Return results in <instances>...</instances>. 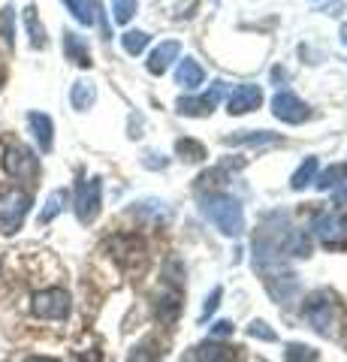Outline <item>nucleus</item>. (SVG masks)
<instances>
[{
  "label": "nucleus",
  "instance_id": "nucleus-1",
  "mask_svg": "<svg viewBox=\"0 0 347 362\" xmlns=\"http://www.w3.org/2000/svg\"><path fill=\"white\" fill-rule=\"evenodd\" d=\"M203 214L223 235H239L245 230V211L230 194H208L203 199Z\"/></svg>",
  "mask_w": 347,
  "mask_h": 362
},
{
  "label": "nucleus",
  "instance_id": "nucleus-2",
  "mask_svg": "<svg viewBox=\"0 0 347 362\" xmlns=\"http://www.w3.org/2000/svg\"><path fill=\"white\" fill-rule=\"evenodd\" d=\"M33 314L42 317V320H64L70 314V293L61 287H49L40 290L33 296Z\"/></svg>",
  "mask_w": 347,
  "mask_h": 362
},
{
  "label": "nucleus",
  "instance_id": "nucleus-3",
  "mask_svg": "<svg viewBox=\"0 0 347 362\" xmlns=\"http://www.w3.org/2000/svg\"><path fill=\"white\" fill-rule=\"evenodd\" d=\"M28 209H30V197L25 190H6L0 197V226H4V233H16L21 221H25Z\"/></svg>",
  "mask_w": 347,
  "mask_h": 362
},
{
  "label": "nucleus",
  "instance_id": "nucleus-4",
  "mask_svg": "<svg viewBox=\"0 0 347 362\" xmlns=\"http://www.w3.org/2000/svg\"><path fill=\"white\" fill-rule=\"evenodd\" d=\"M100 194H103V185L100 178H88L76 187V218L82 223H94L100 214Z\"/></svg>",
  "mask_w": 347,
  "mask_h": 362
},
{
  "label": "nucleus",
  "instance_id": "nucleus-5",
  "mask_svg": "<svg viewBox=\"0 0 347 362\" xmlns=\"http://www.w3.org/2000/svg\"><path fill=\"white\" fill-rule=\"evenodd\" d=\"M305 317L311 320V326H314L317 332L329 335L332 326H335V302H332L329 293H323V290L314 293V296L308 299V305H305Z\"/></svg>",
  "mask_w": 347,
  "mask_h": 362
},
{
  "label": "nucleus",
  "instance_id": "nucleus-6",
  "mask_svg": "<svg viewBox=\"0 0 347 362\" xmlns=\"http://www.w3.org/2000/svg\"><path fill=\"white\" fill-rule=\"evenodd\" d=\"M4 169L13 178H33L37 175V157H33L28 148H21V145H9V148L4 151Z\"/></svg>",
  "mask_w": 347,
  "mask_h": 362
},
{
  "label": "nucleus",
  "instance_id": "nucleus-7",
  "mask_svg": "<svg viewBox=\"0 0 347 362\" xmlns=\"http://www.w3.org/2000/svg\"><path fill=\"white\" fill-rule=\"evenodd\" d=\"M272 112H275V118H281L287 124H302L308 118V106L296 94H290V90H278L272 100Z\"/></svg>",
  "mask_w": 347,
  "mask_h": 362
},
{
  "label": "nucleus",
  "instance_id": "nucleus-8",
  "mask_svg": "<svg viewBox=\"0 0 347 362\" xmlns=\"http://www.w3.org/2000/svg\"><path fill=\"white\" fill-rule=\"evenodd\" d=\"M223 97V82H215L211 85V90L208 94H203V97H182L178 100V112L182 115H190V118H199V115H211V109L218 106V100Z\"/></svg>",
  "mask_w": 347,
  "mask_h": 362
},
{
  "label": "nucleus",
  "instance_id": "nucleus-9",
  "mask_svg": "<svg viewBox=\"0 0 347 362\" xmlns=\"http://www.w3.org/2000/svg\"><path fill=\"white\" fill-rule=\"evenodd\" d=\"M260 103H263V90L260 88L257 85H239L227 100V112L230 115H245V112L257 109Z\"/></svg>",
  "mask_w": 347,
  "mask_h": 362
},
{
  "label": "nucleus",
  "instance_id": "nucleus-10",
  "mask_svg": "<svg viewBox=\"0 0 347 362\" xmlns=\"http://www.w3.org/2000/svg\"><path fill=\"white\" fill-rule=\"evenodd\" d=\"M178 54H182V45H178L175 40H166V42H160L158 49L151 52V58H148V73H154V76H163V73L172 66V61H178Z\"/></svg>",
  "mask_w": 347,
  "mask_h": 362
},
{
  "label": "nucleus",
  "instance_id": "nucleus-11",
  "mask_svg": "<svg viewBox=\"0 0 347 362\" xmlns=\"http://www.w3.org/2000/svg\"><path fill=\"white\" fill-rule=\"evenodd\" d=\"M28 124H30V133H33V139H37L40 145V151H52V145H54V124L49 115H42V112H30L28 115Z\"/></svg>",
  "mask_w": 347,
  "mask_h": 362
},
{
  "label": "nucleus",
  "instance_id": "nucleus-12",
  "mask_svg": "<svg viewBox=\"0 0 347 362\" xmlns=\"http://www.w3.org/2000/svg\"><path fill=\"white\" fill-rule=\"evenodd\" d=\"M344 230H347V223H341L339 218H332V214H320V218L314 221L317 239L327 242V245H341L344 242Z\"/></svg>",
  "mask_w": 347,
  "mask_h": 362
},
{
  "label": "nucleus",
  "instance_id": "nucleus-13",
  "mask_svg": "<svg viewBox=\"0 0 347 362\" xmlns=\"http://www.w3.org/2000/svg\"><path fill=\"white\" fill-rule=\"evenodd\" d=\"M64 52L66 58L79 66H91V52H88V45L82 37H76L73 30H64Z\"/></svg>",
  "mask_w": 347,
  "mask_h": 362
},
{
  "label": "nucleus",
  "instance_id": "nucleus-14",
  "mask_svg": "<svg viewBox=\"0 0 347 362\" xmlns=\"http://www.w3.org/2000/svg\"><path fill=\"white\" fill-rule=\"evenodd\" d=\"M196 356H199V362H236V347L206 341L196 347Z\"/></svg>",
  "mask_w": 347,
  "mask_h": 362
},
{
  "label": "nucleus",
  "instance_id": "nucleus-15",
  "mask_svg": "<svg viewBox=\"0 0 347 362\" xmlns=\"http://www.w3.org/2000/svg\"><path fill=\"white\" fill-rule=\"evenodd\" d=\"M94 100H97V88L94 82H88V78H79V82L73 85L70 90V103L76 112H85V109H91L94 106Z\"/></svg>",
  "mask_w": 347,
  "mask_h": 362
},
{
  "label": "nucleus",
  "instance_id": "nucleus-16",
  "mask_svg": "<svg viewBox=\"0 0 347 362\" xmlns=\"http://www.w3.org/2000/svg\"><path fill=\"white\" fill-rule=\"evenodd\" d=\"M66 9L73 13V18L79 21V25L85 28H91L94 21H97V13H100V4L97 0H64Z\"/></svg>",
  "mask_w": 347,
  "mask_h": 362
},
{
  "label": "nucleus",
  "instance_id": "nucleus-17",
  "mask_svg": "<svg viewBox=\"0 0 347 362\" xmlns=\"http://www.w3.org/2000/svg\"><path fill=\"white\" fill-rule=\"evenodd\" d=\"M203 78H206V73H203V66H199L194 58H184L182 64H178V73H175V82L182 85V88H199L203 85Z\"/></svg>",
  "mask_w": 347,
  "mask_h": 362
},
{
  "label": "nucleus",
  "instance_id": "nucleus-18",
  "mask_svg": "<svg viewBox=\"0 0 347 362\" xmlns=\"http://www.w3.org/2000/svg\"><path fill=\"white\" fill-rule=\"evenodd\" d=\"M25 28H28V37H30L33 49H46V45H49L46 28H42V21H40V16H37V9H33V6L25 9Z\"/></svg>",
  "mask_w": 347,
  "mask_h": 362
},
{
  "label": "nucleus",
  "instance_id": "nucleus-19",
  "mask_svg": "<svg viewBox=\"0 0 347 362\" xmlns=\"http://www.w3.org/2000/svg\"><path fill=\"white\" fill-rule=\"evenodd\" d=\"M272 142H278V136L266 133V130H248V133L227 136V145H272Z\"/></svg>",
  "mask_w": 347,
  "mask_h": 362
},
{
  "label": "nucleus",
  "instance_id": "nucleus-20",
  "mask_svg": "<svg viewBox=\"0 0 347 362\" xmlns=\"http://www.w3.org/2000/svg\"><path fill=\"white\" fill-rule=\"evenodd\" d=\"M314 173H317V157H305V163L296 169V175H293V181H290V187L302 190L305 185H311V181H314Z\"/></svg>",
  "mask_w": 347,
  "mask_h": 362
},
{
  "label": "nucleus",
  "instance_id": "nucleus-21",
  "mask_svg": "<svg viewBox=\"0 0 347 362\" xmlns=\"http://www.w3.org/2000/svg\"><path fill=\"white\" fill-rule=\"evenodd\" d=\"M341 181H347V163H332L327 173L317 178V187H320V190H329V187H335V185H341Z\"/></svg>",
  "mask_w": 347,
  "mask_h": 362
},
{
  "label": "nucleus",
  "instance_id": "nucleus-22",
  "mask_svg": "<svg viewBox=\"0 0 347 362\" xmlns=\"http://www.w3.org/2000/svg\"><path fill=\"white\" fill-rule=\"evenodd\" d=\"M64 206H66V190H54V194L46 199V209L40 211V223H49L54 214H61Z\"/></svg>",
  "mask_w": 347,
  "mask_h": 362
},
{
  "label": "nucleus",
  "instance_id": "nucleus-23",
  "mask_svg": "<svg viewBox=\"0 0 347 362\" xmlns=\"http://www.w3.org/2000/svg\"><path fill=\"white\" fill-rule=\"evenodd\" d=\"M121 45H124L127 54H139V52H145V45H148V33L145 30H127L124 37H121Z\"/></svg>",
  "mask_w": 347,
  "mask_h": 362
},
{
  "label": "nucleus",
  "instance_id": "nucleus-24",
  "mask_svg": "<svg viewBox=\"0 0 347 362\" xmlns=\"http://www.w3.org/2000/svg\"><path fill=\"white\" fill-rule=\"evenodd\" d=\"M175 151L182 154V157H187L190 163L206 160V148H203L199 142H194V139H178V142H175Z\"/></svg>",
  "mask_w": 347,
  "mask_h": 362
},
{
  "label": "nucleus",
  "instance_id": "nucleus-25",
  "mask_svg": "<svg viewBox=\"0 0 347 362\" xmlns=\"http://www.w3.org/2000/svg\"><path fill=\"white\" fill-rule=\"evenodd\" d=\"M287 362H317V350L305 344H287Z\"/></svg>",
  "mask_w": 347,
  "mask_h": 362
},
{
  "label": "nucleus",
  "instance_id": "nucleus-26",
  "mask_svg": "<svg viewBox=\"0 0 347 362\" xmlns=\"http://www.w3.org/2000/svg\"><path fill=\"white\" fill-rule=\"evenodd\" d=\"M136 6H139V0H115L112 13H115V21H118V25H127V21L136 16Z\"/></svg>",
  "mask_w": 347,
  "mask_h": 362
},
{
  "label": "nucleus",
  "instance_id": "nucleus-27",
  "mask_svg": "<svg viewBox=\"0 0 347 362\" xmlns=\"http://www.w3.org/2000/svg\"><path fill=\"white\" fill-rule=\"evenodd\" d=\"M163 356V350H151V341L148 344H139L136 350H133L130 362H158Z\"/></svg>",
  "mask_w": 347,
  "mask_h": 362
},
{
  "label": "nucleus",
  "instance_id": "nucleus-28",
  "mask_svg": "<svg viewBox=\"0 0 347 362\" xmlns=\"http://www.w3.org/2000/svg\"><path fill=\"white\" fill-rule=\"evenodd\" d=\"M248 335H251V338H260V341H275V332L269 329L263 320H254V323L248 326Z\"/></svg>",
  "mask_w": 347,
  "mask_h": 362
},
{
  "label": "nucleus",
  "instance_id": "nucleus-29",
  "mask_svg": "<svg viewBox=\"0 0 347 362\" xmlns=\"http://www.w3.org/2000/svg\"><path fill=\"white\" fill-rule=\"evenodd\" d=\"M0 25H4V40H6V45H13V37H16V30H13V6H6L4 13H0Z\"/></svg>",
  "mask_w": 347,
  "mask_h": 362
},
{
  "label": "nucleus",
  "instance_id": "nucleus-30",
  "mask_svg": "<svg viewBox=\"0 0 347 362\" xmlns=\"http://www.w3.org/2000/svg\"><path fill=\"white\" fill-rule=\"evenodd\" d=\"M220 293H223L220 287H215V290H211V296L206 299V308H203V314H206V317H208L211 311H215V308H218V299H220Z\"/></svg>",
  "mask_w": 347,
  "mask_h": 362
},
{
  "label": "nucleus",
  "instance_id": "nucleus-31",
  "mask_svg": "<svg viewBox=\"0 0 347 362\" xmlns=\"http://www.w3.org/2000/svg\"><path fill=\"white\" fill-rule=\"evenodd\" d=\"M230 332H233V323H227V320H220V323H215V326H211V335H218V338L230 335Z\"/></svg>",
  "mask_w": 347,
  "mask_h": 362
},
{
  "label": "nucleus",
  "instance_id": "nucleus-32",
  "mask_svg": "<svg viewBox=\"0 0 347 362\" xmlns=\"http://www.w3.org/2000/svg\"><path fill=\"white\" fill-rule=\"evenodd\" d=\"M272 78H275V82H287V73L281 70V66H275V70H272Z\"/></svg>",
  "mask_w": 347,
  "mask_h": 362
},
{
  "label": "nucleus",
  "instance_id": "nucleus-33",
  "mask_svg": "<svg viewBox=\"0 0 347 362\" xmlns=\"http://www.w3.org/2000/svg\"><path fill=\"white\" fill-rule=\"evenodd\" d=\"M25 362H58V359H49V356H28Z\"/></svg>",
  "mask_w": 347,
  "mask_h": 362
},
{
  "label": "nucleus",
  "instance_id": "nucleus-34",
  "mask_svg": "<svg viewBox=\"0 0 347 362\" xmlns=\"http://www.w3.org/2000/svg\"><path fill=\"white\" fill-rule=\"evenodd\" d=\"M339 202H341V206H347V187H344L341 194H339Z\"/></svg>",
  "mask_w": 347,
  "mask_h": 362
},
{
  "label": "nucleus",
  "instance_id": "nucleus-35",
  "mask_svg": "<svg viewBox=\"0 0 347 362\" xmlns=\"http://www.w3.org/2000/svg\"><path fill=\"white\" fill-rule=\"evenodd\" d=\"M0 85H4V70H0Z\"/></svg>",
  "mask_w": 347,
  "mask_h": 362
}]
</instances>
